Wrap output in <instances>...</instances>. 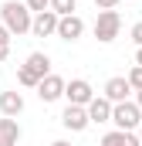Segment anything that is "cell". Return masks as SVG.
I'll return each mask as SVG.
<instances>
[{"mask_svg":"<svg viewBox=\"0 0 142 146\" xmlns=\"http://www.w3.org/2000/svg\"><path fill=\"white\" fill-rule=\"evenodd\" d=\"M31 10H27V3H20V0H7L3 7H0V24L10 31L14 37H24L31 34Z\"/></svg>","mask_w":142,"mask_h":146,"instance_id":"cell-1","label":"cell"},{"mask_svg":"<svg viewBox=\"0 0 142 146\" xmlns=\"http://www.w3.org/2000/svg\"><path fill=\"white\" fill-rule=\"evenodd\" d=\"M108 122H115V129H125V133H135L139 129V122H142V109L135 106V102H115L112 106V119Z\"/></svg>","mask_w":142,"mask_h":146,"instance_id":"cell-2","label":"cell"},{"mask_svg":"<svg viewBox=\"0 0 142 146\" xmlns=\"http://www.w3.org/2000/svg\"><path fill=\"white\" fill-rule=\"evenodd\" d=\"M95 37H98V44H112L118 31H122V14L118 10H98V17H95Z\"/></svg>","mask_w":142,"mask_h":146,"instance_id":"cell-3","label":"cell"},{"mask_svg":"<svg viewBox=\"0 0 142 146\" xmlns=\"http://www.w3.org/2000/svg\"><path fill=\"white\" fill-rule=\"evenodd\" d=\"M37 99L44 102V106H51V102H58V99H64V78L61 75H44L41 82H37Z\"/></svg>","mask_w":142,"mask_h":146,"instance_id":"cell-4","label":"cell"},{"mask_svg":"<svg viewBox=\"0 0 142 146\" xmlns=\"http://www.w3.org/2000/svg\"><path fill=\"white\" fill-rule=\"evenodd\" d=\"M64 99H68V106H88L95 99V88L85 78H71V82H64Z\"/></svg>","mask_w":142,"mask_h":146,"instance_id":"cell-5","label":"cell"},{"mask_svg":"<svg viewBox=\"0 0 142 146\" xmlns=\"http://www.w3.org/2000/svg\"><path fill=\"white\" fill-rule=\"evenodd\" d=\"M61 126H64L68 133H85V129L91 126L85 106H64V112H61Z\"/></svg>","mask_w":142,"mask_h":146,"instance_id":"cell-6","label":"cell"},{"mask_svg":"<svg viewBox=\"0 0 142 146\" xmlns=\"http://www.w3.org/2000/svg\"><path fill=\"white\" fill-rule=\"evenodd\" d=\"M54 34L61 37V41H78V37L85 34V21H81V17H78V14H68V17H58V31H54Z\"/></svg>","mask_w":142,"mask_h":146,"instance_id":"cell-7","label":"cell"},{"mask_svg":"<svg viewBox=\"0 0 142 146\" xmlns=\"http://www.w3.org/2000/svg\"><path fill=\"white\" fill-rule=\"evenodd\" d=\"M54 31H58V14L54 10H41V14L31 17V34L34 37H51Z\"/></svg>","mask_w":142,"mask_h":146,"instance_id":"cell-8","label":"cell"},{"mask_svg":"<svg viewBox=\"0 0 142 146\" xmlns=\"http://www.w3.org/2000/svg\"><path fill=\"white\" fill-rule=\"evenodd\" d=\"M102 95H105L112 106H115V102H125V99L132 95V88H129L125 75H115V78H108V82H105V92H102Z\"/></svg>","mask_w":142,"mask_h":146,"instance_id":"cell-9","label":"cell"},{"mask_svg":"<svg viewBox=\"0 0 142 146\" xmlns=\"http://www.w3.org/2000/svg\"><path fill=\"white\" fill-rule=\"evenodd\" d=\"M85 112H88V122H98V126H102V122L112 119V102H108L105 95H95V99L85 106Z\"/></svg>","mask_w":142,"mask_h":146,"instance_id":"cell-10","label":"cell"},{"mask_svg":"<svg viewBox=\"0 0 142 146\" xmlns=\"http://www.w3.org/2000/svg\"><path fill=\"white\" fill-rule=\"evenodd\" d=\"M20 112H24V95L20 92H0V115L17 119Z\"/></svg>","mask_w":142,"mask_h":146,"instance_id":"cell-11","label":"cell"},{"mask_svg":"<svg viewBox=\"0 0 142 146\" xmlns=\"http://www.w3.org/2000/svg\"><path fill=\"white\" fill-rule=\"evenodd\" d=\"M20 143V122L17 119H0V146H17Z\"/></svg>","mask_w":142,"mask_h":146,"instance_id":"cell-12","label":"cell"},{"mask_svg":"<svg viewBox=\"0 0 142 146\" xmlns=\"http://www.w3.org/2000/svg\"><path fill=\"white\" fill-rule=\"evenodd\" d=\"M102 146H142V143H139V136H135V133H125V129H112V133H105Z\"/></svg>","mask_w":142,"mask_h":146,"instance_id":"cell-13","label":"cell"},{"mask_svg":"<svg viewBox=\"0 0 142 146\" xmlns=\"http://www.w3.org/2000/svg\"><path fill=\"white\" fill-rule=\"evenodd\" d=\"M37 78H44V75H51V54H44V51H34V54H27V61H24Z\"/></svg>","mask_w":142,"mask_h":146,"instance_id":"cell-14","label":"cell"},{"mask_svg":"<svg viewBox=\"0 0 142 146\" xmlns=\"http://www.w3.org/2000/svg\"><path fill=\"white\" fill-rule=\"evenodd\" d=\"M47 10H54L58 17H68L78 10V0H47Z\"/></svg>","mask_w":142,"mask_h":146,"instance_id":"cell-15","label":"cell"},{"mask_svg":"<svg viewBox=\"0 0 142 146\" xmlns=\"http://www.w3.org/2000/svg\"><path fill=\"white\" fill-rule=\"evenodd\" d=\"M17 82H20L24 88H37V82H41V78H37L27 65H20V68H17Z\"/></svg>","mask_w":142,"mask_h":146,"instance_id":"cell-16","label":"cell"},{"mask_svg":"<svg viewBox=\"0 0 142 146\" xmlns=\"http://www.w3.org/2000/svg\"><path fill=\"white\" fill-rule=\"evenodd\" d=\"M125 82H129L132 92H139V88H142V65H132V72L125 75Z\"/></svg>","mask_w":142,"mask_h":146,"instance_id":"cell-17","label":"cell"},{"mask_svg":"<svg viewBox=\"0 0 142 146\" xmlns=\"http://www.w3.org/2000/svg\"><path fill=\"white\" fill-rule=\"evenodd\" d=\"M27 3V10L31 14H41V10H47V0H24Z\"/></svg>","mask_w":142,"mask_h":146,"instance_id":"cell-18","label":"cell"},{"mask_svg":"<svg viewBox=\"0 0 142 146\" xmlns=\"http://www.w3.org/2000/svg\"><path fill=\"white\" fill-rule=\"evenodd\" d=\"M129 34H132V41L142 48V21H139V24H132V31H129Z\"/></svg>","mask_w":142,"mask_h":146,"instance_id":"cell-19","label":"cell"},{"mask_svg":"<svg viewBox=\"0 0 142 146\" xmlns=\"http://www.w3.org/2000/svg\"><path fill=\"white\" fill-rule=\"evenodd\" d=\"M95 7H98V10H115L118 0H95Z\"/></svg>","mask_w":142,"mask_h":146,"instance_id":"cell-20","label":"cell"},{"mask_svg":"<svg viewBox=\"0 0 142 146\" xmlns=\"http://www.w3.org/2000/svg\"><path fill=\"white\" fill-rule=\"evenodd\" d=\"M10 41H14V34H10V31L0 24V44H10Z\"/></svg>","mask_w":142,"mask_h":146,"instance_id":"cell-21","label":"cell"},{"mask_svg":"<svg viewBox=\"0 0 142 146\" xmlns=\"http://www.w3.org/2000/svg\"><path fill=\"white\" fill-rule=\"evenodd\" d=\"M10 58V44H0V61H7Z\"/></svg>","mask_w":142,"mask_h":146,"instance_id":"cell-22","label":"cell"},{"mask_svg":"<svg viewBox=\"0 0 142 146\" xmlns=\"http://www.w3.org/2000/svg\"><path fill=\"white\" fill-rule=\"evenodd\" d=\"M135 106H139V109H142V88H139V92H135Z\"/></svg>","mask_w":142,"mask_h":146,"instance_id":"cell-23","label":"cell"},{"mask_svg":"<svg viewBox=\"0 0 142 146\" xmlns=\"http://www.w3.org/2000/svg\"><path fill=\"white\" fill-rule=\"evenodd\" d=\"M51 146H71V143H68V139H54Z\"/></svg>","mask_w":142,"mask_h":146,"instance_id":"cell-24","label":"cell"},{"mask_svg":"<svg viewBox=\"0 0 142 146\" xmlns=\"http://www.w3.org/2000/svg\"><path fill=\"white\" fill-rule=\"evenodd\" d=\"M135 65H142V48H139V51H135Z\"/></svg>","mask_w":142,"mask_h":146,"instance_id":"cell-25","label":"cell"},{"mask_svg":"<svg viewBox=\"0 0 142 146\" xmlns=\"http://www.w3.org/2000/svg\"><path fill=\"white\" fill-rule=\"evenodd\" d=\"M135 136H139V143H142V122H139V129H135Z\"/></svg>","mask_w":142,"mask_h":146,"instance_id":"cell-26","label":"cell"}]
</instances>
